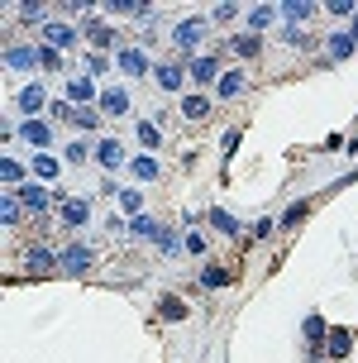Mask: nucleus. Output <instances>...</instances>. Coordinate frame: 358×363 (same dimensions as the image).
<instances>
[{
    "label": "nucleus",
    "instance_id": "30",
    "mask_svg": "<svg viewBox=\"0 0 358 363\" xmlns=\"http://www.w3.org/2000/svg\"><path fill=\"white\" fill-rule=\"evenodd\" d=\"M129 167H134V177H143V182H153V177H158V158H148V153H143V158H134Z\"/></svg>",
    "mask_w": 358,
    "mask_h": 363
},
{
    "label": "nucleus",
    "instance_id": "35",
    "mask_svg": "<svg viewBox=\"0 0 358 363\" xmlns=\"http://www.w3.org/2000/svg\"><path fill=\"white\" fill-rule=\"evenodd\" d=\"M72 120H77V129H96V125H101V115H96V110H77V115H72Z\"/></svg>",
    "mask_w": 358,
    "mask_h": 363
},
{
    "label": "nucleus",
    "instance_id": "20",
    "mask_svg": "<svg viewBox=\"0 0 358 363\" xmlns=\"http://www.w3.org/2000/svg\"><path fill=\"white\" fill-rule=\"evenodd\" d=\"M230 48L239 57H258V53H263V38H258V34H239V38H230Z\"/></svg>",
    "mask_w": 358,
    "mask_h": 363
},
{
    "label": "nucleus",
    "instance_id": "10",
    "mask_svg": "<svg viewBox=\"0 0 358 363\" xmlns=\"http://www.w3.org/2000/svg\"><path fill=\"white\" fill-rule=\"evenodd\" d=\"M5 67H43V57H38V48L10 43V48H5Z\"/></svg>",
    "mask_w": 358,
    "mask_h": 363
},
{
    "label": "nucleus",
    "instance_id": "7",
    "mask_svg": "<svg viewBox=\"0 0 358 363\" xmlns=\"http://www.w3.org/2000/svg\"><path fill=\"white\" fill-rule=\"evenodd\" d=\"M57 211H62V225H67V230H82V225L91 220V206H86L82 196H67L62 206H57Z\"/></svg>",
    "mask_w": 358,
    "mask_h": 363
},
{
    "label": "nucleus",
    "instance_id": "39",
    "mask_svg": "<svg viewBox=\"0 0 358 363\" xmlns=\"http://www.w3.org/2000/svg\"><path fill=\"white\" fill-rule=\"evenodd\" d=\"M38 57H43V67H48V72H53L57 62H62V57H57V48H38Z\"/></svg>",
    "mask_w": 358,
    "mask_h": 363
},
{
    "label": "nucleus",
    "instance_id": "13",
    "mask_svg": "<svg viewBox=\"0 0 358 363\" xmlns=\"http://www.w3.org/2000/svg\"><path fill=\"white\" fill-rule=\"evenodd\" d=\"M315 10H320V5H311V0H286V5H282V19H291V29H296V24L306 29V19L315 15Z\"/></svg>",
    "mask_w": 358,
    "mask_h": 363
},
{
    "label": "nucleus",
    "instance_id": "37",
    "mask_svg": "<svg viewBox=\"0 0 358 363\" xmlns=\"http://www.w3.org/2000/svg\"><path fill=\"white\" fill-rule=\"evenodd\" d=\"M34 167H38V177H57V158H43V153H38Z\"/></svg>",
    "mask_w": 358,
    "mask_h": 363
},
{
    "label": "nucleus",
    "instance_id": "29",
    "mask_svg": "<svg viewBox=\"0 0 358 363\" xmlns=\"http://www.w3.org/2000/svg\"><path fill=\"white\" fill-rule=\"evenodd\" d=\"M211 225L220 230V235H239V220H234L230 211H211Z\"/></svg>",
    "mask_w": 358,
    "mask_h": 363
},
{
    "label": "nucleus",
    "instance_id": "21",
    "mask_svg": "<svg viewBox=\"0 0 358 363\" xmlns=\"http://www.w3.org/2000/svg\"><path fill=\"white\" fill-rule=\"evenodd\" d=\"M325 43H330V53H335V57H349V53H354V48H358V43H354V34H349V29H335V34L325 38Z\"/></svg>",
    "mask_w": 358,
    "mask_h": 363
},
{
    "label": "nucleus",
    "instance_id": "9",
    "mask_svg": "<svg viewBox=\"0 0 358 363\" xmlns=\"http://www.w3.org/2000/svg\"><path fill=\"white\" fill-rule=\"evenodd\" d=\"M206 115H211V101H206L201 91H186V96H181V120H191V125H201Z\"/></svg>",
    "mask_w": 358,
    "mask_h": 363
},
{
    "label": "nucleus",
    "instance_id": "32",
    "mask_svg": "<svg viewBox=\"0 0 358 363\" xmlns=\"http://www.w3.org/2000/svg\"><path fill=\"white\" fill-rule=\"evenodd\" d=\"M286 43H291V48H301V53H311V48H315V38H311V34H306V29H286Z\"/></svg>",
    "mask_w": 358,
    "mask_h": 363
},
{
    "label": "nucleus",
    "instance_id": "26",
    "mask_svg": "<svg viewBox=\"0 0 358 363\" xmlns=\"http://www.w3.org/2000/svg\"><path fill=\"white\" fill-rule=\"evenodd\" d=\"M19 211H24V206L5 191V201H0V220H5V230H15V225H19Z\"/></svg>",
    "mask_w": 358,
    "mask_h": 363
},
{
    "label": "nucleus",
    "instance_id": "1",
    "mask_svg": "<svg viewBox=\"0 0 358 363\" xmlns=\"http://www.w3.org/2000/svg\"><path fill=\"white\" fill-rule=\"evenodd\" d=\"M10 196H15L19 206L29 211V216H38V211H48L53 191H48V186H38V182H24V186H19V191H10Z\"/></svg>",
    "mask_w": 358,
    "mask_h": 363
},
{
    "label": "nucleus",
    "instance_id": "8",
    "mask_svg": "<svg viewBox=\"0 0 358 363\" xmlns=\"http://www.w3.org/2000/svg\"><path fill=\"white\" fill-rule=\"evenodd\" d=\"M186 72H191V82H196V86H215V82H220V62H215V57H196V62H191V67H186Z\"/></svg>",
    "mask_w": 358,
    "mask_h": 363
},
{
    "label": "nucleus",
    "instance_id": "42",
    "mask_svg": "<svg viewBox=\"0 0 358 363\" xmlns=\"http://www.w3.org/2000/svg\"><path fill=\"white\" fill-rule=\"evenodd\" d=\"M186 254H206V239H201V235H186Z\"/></svg>",
    "mask_w": 358,
    "mask_h": 363
},
{
    "label": "nucleus",
    "instance_id": "16",
    "mask_svg": "<svg viewBox=\"0 0 358 363\" xmlns=\"http://www.w3.org/2000/svg\"><path fill=\"white\" fill-rule=\"evenodd\" d=\"M19 134H24L34 148H48V139H53V129L43 125V120H24V125H19Z\"/></svg>",
    "mask_w": 358,
    "mask_h": 363
},
{
    "label": "nucleus",
    "instance_id": "11",
    "mask_svg": "<svg viewBox=\"0 0 358 363\" xmlns=\"http://www.w3.org/2000/svg\"><path fill=\"white\" fill-rule=\"evenodd\" d=\"M96 163L115 172V167L125 163V144H120V139H101V144H96Z\"/></svg>",
    "mask_w": 358,
    "mask_h": 363
},
{
    "label": "nucleus",
    "instance_id": "15",
    "mask_svg": "<svg viewBox=\"0 0 358 363\" xmlns=\"http://www.w3.org/2000/svg\"><path fill=\"white\" fill-rule=\"evenodd\" d=\"M120 67H125L129 77H143L148 72V53H143V48H120Z\"/></svg>",
    "mask_w": 358,
    "mask_h": 363
},
{
    "label": "nucleus",
    "instance_id": "4",
    "mask_svg": "<svg viewBox=\"0 0 358 363\" xmlns=\"http://www.w3.org/2000/svg\"><path fill=\"white\" fill-rule=\"evenodd\" d=\"M206 29H211V19H181L172 38H177V48H181V53H191L201 38H206Z\"/></svg>",
    "mask_w": 358,
    "mask_h": 363
},
{
    "label": "nucleus",
    "instance_id": "31",
    "mask_svg": "<svg viewBox=\"0 0 358 363\" xmlns=\"http://www.w3.org/2000/svg\"><path fill=\"white\" fill-rule=\"evenodd\" d=\"M272 19H277V10H268V5H258V10H249V24H253V29H258V34L268 29Z\"/></svg>",
    "mask_w": 358,
    "mask_h": 363
},
{
    "label": "nucleus",
    "instance_id": "38",
    "mask_svg": "<svg viewBox=\"0 0 358 363\" xmlns=\"http://www.w3.org/2000/svg\"><path fill=\"white\" fill-rule=\"evenodd\" d=\"M301 220H306V206L296 201V206H291V211L282 216V230H291V225H301Z\"/></svg>",
    "mask_w": 358,
    "mask_h": 363
},
{
    "label": "nucleus",
    "instance_id": "14",
    "mask_svg": "<svg viewBox=\"0 0 358 363\" xmlns=\"http://www.w3.org/2000/svg\"><path fill=\"white\" fill-rule=\"evenodd\" d=\"M349 349H354V335H349V330H330V335H325V354H330V359H344Z\"/></svg>",
    "mask_w": 358,
    "mask_h": 363
},
{
    "label": "nucleus",
    "instance_id": "27",
    "mask_svg": "<svg viewBox=\"0 0 358 363\" xmlns=\"http://www.w3.org/2000/svg\"><path fill=\"white\" fill-rule=\"evenodd\" d=\"M139 144L143 148H158L162 144V129L153 125V120H139Z\"/></svg>",
    "mask_w": 358,
    "mask_h": 363
},
{
    "label": "nucleus",
    "instance_id": "43",
    "mask_svg": "<svg viewBox=\"0 0 358 363\" xmlns=\"http://www.w3.org/2000/svg\"><path fill=\"white\" fill-rule=\"evenodd\" d=\"M349 34H354V43H358V15H354V24H349Z\"/></svg>",
    "mask_w": 358,
    "mask_h": 363
},
{
    "label": "nucleus",
    "instance_id": "25",
    "mask_svg": "<svg viewBox=\"0 0 358 363\" xmlns=\"http://www.w3.org/2000/svg\"><path fill=\"white\" fill-rule=\"evenodd\" d=\"M158 311H162V320H186V301L181 296H162Z\"/></svg>",
    "mask_w": 358,
    "mask_h": 363
},
{
    "label": "nucleus",
    "instance_id": "5",
    "mask_svg": "<svg viewBox=\"0 0 358 363\" xmlns=\"http://www.w3.org/2000/svg\"><path fill=\"white\" fill-rule=\"evenodd\" d=\"M77 38H82V29H77V24H43V43H48V48H72V43H77Z\"/></svg>",
    "mask_w": 358,
    "mask_h": 363
},
{
    "label": "nucleus",
    "instance_id": "23",
    "mask_svg": "<svg viewBox=\"0 0 358 363\" xmlns=\"http://www.w3.org/2000/svg\"><path fill=\"white\" fill-rule=\"evenodd\" d=\"M96 96V86H91V77H82V82H67V101H77V106L86 110V101ZM101 101V96H96Z\"/></svg>",
    "mask_w": 358,
    "mask_h": 363
},
{
    "label": "nucleus",
    "instance_id": "41",
    "mask_svg": "<svg viewBox=\"0 0 358 363\" xmlns=\"http://www.w3.org/2000/svg\"><path fill=\"white\" fill-rule=\"evenodd\" d=\"M272 230H277V225H272V220H258V225H253V239H268Z\"/></svg>",
    "mask_w": 358,
    "mask_h": 363
},
{
    "label": "nucleus",
    "instance_id": "40",
    "mask_svg": "<svg viewBox=\"0 0 358 363\" xmlns=\"http://www.w3.org/2000/svg\"><path fill=\"white\" fill-rule=\"evenodd\" d=\"M48 115H53V120H67L72 106H67V101H53V106H48Z\"/></svg>",
    "mask_w": 358,
    "mask_h": 363
},
{
    "label": "nucleus",
    "instance_id": "28",
    "mask_svg": "<svg viewBox=\"0 0 358 363\" xmlns=\"http://www.w3.org/2000/svg\"><path fill=\"white\" fill-rule=\"evenodd\" d=\"M57 268V258L48 254V249H34V254H29V272H53Z\"/></svg>",
    "mask_w": 358,
    "mask_h": 363
},
{
    "label": "nucleus",
    "instance_id": "17",
    "mask_svg": "<svg viewBox=\"0 0 358 363\" xmlns=\"http://www.w3.org/2000/svg\"><path fill=\"white\" fill-rule=\"evenodd\" d=\"M43 106H48V96H43V86H38V82H29V86L19 91V110H29V115H38Z\"/></svg>",
    "mask_w": 358,
    "mask_h": 363
},
{
    "label": "nucleus",
    "instance_id": "33",
    "mask_svg": "<svg viewBox=\"0 0 358 363\" xmlns=\"http://www.w3.org/2000/svg\"><path fill=\"white\" fill-rule=\"evenodd\" d=\"M120 211H125V216H139V211H143V196L134 191V186H129V191H120Z\"/></svg>",
    "mask_w": 358,
    "mask_h": 363
},
{
    "label": "nucleus",
    "instance_id": "18",
    "mask_svg": "<svg viewBox=\"0 0 358 363\" xmlns=\"http://www.w3.org/2000/svg\"><path fill=\"white\" fill-rule=\"evenodd\" d=\"M181 77H186V72H181V62H162V67H158V86L162 91H181V86H186Z\"/></svg>",
    "mask_w": 358,
    "mask_h": 363
},
{
    "label": "nucleus",
    "instance_id": "19",
    "mask_svg": "<svg viewBox=\"0 0 358 363\" xmlns=\"http://www.w3.org/2000/svg\"><path fill=\"white\" fill-rule=\"evenodd\" d=\"M201 287H230V268H220V263H206L201 268Z\"/></svg>",
    "mask_w": 358,
    "mask_h": 363
},
{
    "label": "nucleus",
    "instance_id": "36",
    "mask_svg": "<svg viewBox=\"0 0 358 363\" xmlns=\"http://www.w3.org/2000/svg\"><path fill=\"white\" fill-rule=\"evenodd\" d=\"M234 15H239V10H234V5H215V10H211V24H230Z\"/></svg>",
    "mask_w": 358,
    "mask_h": 363
},
{
    "label": "nucleus",
    "instance_id": "12",
    "mask_svg": "<svg viewBox=\"0 0 358 363\" xmlns=\"http://www.w3.org/2000/svg\"><path fill=\"white\" fill-rule=\"evenodd\" d=\"M244 82H249V77L239 72V67H230V72H225L220 82H215V96H220V101H234V96L244 91Z\"/></svg>",
    "mask_w": 358,
    "mask_h": 363
},
{
    "label": "nucleus",
    "instance_id": "3",
    "mask_svg": "<svg viewBox=\"0 0 358 363\" xmlns=\"http://www.w3.org/2000/svg\"><path fill=\"white\" fill-rule=\"evenodd\" d=\"M91 263H96V254H91L86 244H67L62 258H57V268H62V272H91Z\"/></svg>",
    "mask_w": 358,
    "mask_h": 363
},
{
    "label": "nucleus",
    "instance_id": "2",
    "mask_svg": "<svg viewBox=\"0 0 358 363\" xmlns=\"http://www.w3.org/2000/svg\"><path fill=\"white\" fill-rule=\"evenodd\" d=\"M82 34L96 43V53H106V48H115V29H110L106 19H96V15H82Z\"/></svg>",
    "mask_w": 358,
    "mask_h": 363
},
{
    "label": "nucleus",
    "instance_id": "6",
    "mask_svg": "<svg viewBox=\"0 0 358 363\" xmlns=\"http://www.w3.org/2000/svg\"><path fill=\"white\" fill-rule=\"evenodd\" d=\"M101 115H110V120L129 115V91L125 86H106L101 91Z\"/></svg>",
    "mask_w": 358,
    "mask_h": 363
},
{
    "label": "nucleus",
    "instance_id": "24",
    "mask_svg": "<svg viewBox=\"0 0 358 363\" xmlns=\"http://www.w3.org/2000/svg\"><path fill=\"white\" fill-rule=\"evenodd\" d=\"M325 335H330V330H325V320H320V315H311V320H306V340H311V354H320V349H325Z\"/></svg>",
    "mask_w": 358,
    "mask_h": 363
},
{
    "label": "nucleus",
    "instance_id": "22",
    "mask_svg": "<svg viewBox=\"0 0 358 363\" xmlns=\"http://www.w3.org/2000/svg\"><path fill=\"white\" fill-rule=\"evenodd\" d=\"M0 182H5V191H19V186H24V167H19L15 158H5V163H0Z\"/></svg>",
    "mask_w": 358,
    "mask_h": 363
},
{
    "label": "nucleus",
    "instance_id": "34",
    "mask_svg": "<svg viewBox=\"0 0 358 363\" xmlns=\"http://www.w3.org/2000/svg\"><path fill=\"white\" fill-rule=\"evenodd\" d=\"M325 10H330L335 19H354V0H330Z\"/></svg>",
    "mask_w": 358,
    "mask_h": 363
}]
</instances>
